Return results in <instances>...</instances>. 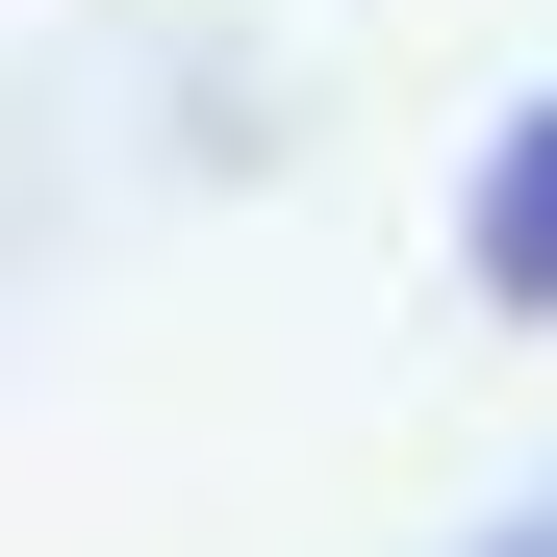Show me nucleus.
Returning a JSON list of instances; mask_svg holds the SVG:
<instances>
[{"label":"nucleus","mask_w":557,"mask_h":557,"mask_svg":"<svg viewBox=\"0 0 557 557\" xmlns=\"http://www.w3.org/2000/svg\"><path fill=\"white\" fill-rule=\"evenodd\" d=\"M482 305H557V102L482 127Z\"/></svg>","instance_id":"nucleus-1"},{"label":"nucleus","mask_w":557,"mask_h":557,"mask_svg":"<svg viewBox=\"0 0 557 557\" xmlns=\"http://www.w3.org/2000/svg\"><path fill=\"white\" fill-rule=\"evenodd\" d=\"M507 557H557V532H507Z\"/></svg>","instance_id":"nucleus-2"}]
</instances>
